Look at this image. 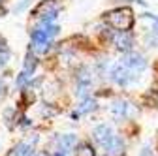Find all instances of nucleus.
<instances>
[{
  "label": "nucleus",
  "instance_id": "f257e3e1",
  "mask_svg": "<svg viewBox=\"0 0 158 156\" xmlns=\"http://www.w3.org/2000/svg\"><path fill=\"white\" fill-rule=\"evenodd\" d=\"M58 25L55 23H40L32 32H30V40H32V45L38 53H47L53 38L58 34Z\"/></svg>",
  "mask_w": 158,
  "mask_h": 156
},
{
  "label": "nucleus",
  "instance_id": "f03ea898",
  "mask_svg": "<svg viewBox=\"0 0 158 156\" xmlns=\"http://www.w3.org/2000/svg\"><path fill=\"white\" fill-rule=\"evenodd\" d=\"M106 21L117 30L130 32L134 27V11L130 8H117L106 15Z\"/></svg>",
  "mask_w": 158,
  "mask_h": 156
},
{
  "label": "nucleus",
  "instance_id": "7ed1b4c3",
  "mask_svg": "<svg viewBox=\"0 0 158 156\" xmlns=\"http://www.w3.org/2000/svg\"><path fill=\"white\" fill-rule=\"evenodd\" d=\"M107 77L117 83L118 87H128L130 83H134L137 77H135V72H132L130 68H126L123 62H117V64H111L109 70H107Z\"/></svg>",
  "mask_w": 158,
  "mask_h": 156
},
{
  "label": "nucleus",
  "instance_id": "20e7f679",
  "mask_svg": "<svg viewBox=\"0 0 158 156\" xmlns=\"http://www.w3.org/2000/svg\"><path fill=\"white\" fill-rule=\"evenodd\" d=\"M126 68H130L132 72L135 73H141L145 68H147V60L141 53H135V51H130V53H124L123 55V60H121Z\"/></svg>",
  "mask_w": 158,
  "mask_h": 156
},
{
  "label": "nucleus",
  "instance_id": "39448f33",
  "mask_svg": "<svg viewBox=\"0 0 158 156\" xmlns=\"http://www.w3.org/2000/svg\"><path fill=\"white\" fill-rule=\"evenodd\" d=\"M111 40L115 43V47L118 51H123V53H130L132 47H134V38L130 32H124V30H118L117 34L111 36Z\"/></svg>",
  "mask_w": 158,
  "mask_h": 156
},
{
  "label": "nucleus",
  "instance_id": "423d86ee",
  "mask_svg": "<svg viewBox=\"0 0 158 156\" xmlns=\"http://www.w3.org/2000/svg\"><path fill=\"white\" fill-rule=\"evenodd\" d=\"M92 135H94V141L100 143V145L104 147V145H107V143L111 141V138H113V130H111L109 124H98V126L94 128Z\"/></svg>",
  "mask_w": 158,
  "mask_h": 156
},
{
  "label": "nucleus",
  "instance_id": "0eeeda50",
  "mask_svg": "<svg viewBox=\"0 0 158 156\" xmlns=\"http://www.w3.org/2000/svg\"><path fill=\"white\" fill-rule=\"evenodd\" d=\"M104 150L109 156H121L124 152V139L121 138V135H113L111 141L107 145H104Z\"/></svg>",
  "mask_w": 158,
  "mask_h": 156
},
{
  "label": "nucleus",
  "instance_id": "6e6552de",
  "mask_svg": "<svg viewBox=\"0 0 158 156\" xmlns=\"http://www.w3.org/2000/svg\"><path fill=\"white\" fill-rule=\"evenodd\" d=\"M111 113H113V117L117 121H123L130 115V104L126 100H115L111 104Z\"/></svg>",
  "mask_w": 158,
  "mask_h": 156
},
{
  "label": "nucleus",
  "instance_id": "1a4fd4ad",
  "mask_svg": "<svg viewBox=\"0 0 158 156\" xmlns=\"http://www.w3.org/2000/svg\"><path fill=\"white\" fill-rule=\"evenodd\" d=\"M56 145H58V152L66 154L70 149H73L75 145H79V143H77V135H73V133H64V135H60V138H56Z\"/></svg>",
  "mask_w": 158,
  "mask_h": 156
},
{
  "label": "nucleus",
  "instance_id": "9d476101",
  "mask_svg": "<svg viewBox=\"0 0 158 156\" xmlns=\"http://www.w3.org/2000/svg\"><path fill=\"white\" fill-rule=\"evenodd\" d=\"M11 156H34V150L28 143H17L11 150Z\"/></svg>",
  "mask_w": 158,
  "mask_h": 156
},
{
  "label": "nucleus",
  "instance_id": "9b49d317",
  "mask_svg": "<svg viewBox=\"0 0 158 156\" xmlns=\"http://www.w3.org/2000/svg\"><path fill=\"white\" fill-rule=\"evenodd\" d=\"M36 66H38L36 55H34L32 51H28V53H27V58H25V68H23V72H27L28 75H32L34 70H36Z\"/></svg>",
  "mask_w": 158,
  "mask_h": 156
},
{
  "label": "nucleus",
  "instance_id": "f8f14e48",
  "mask_svg": "<svg viewBox=\"0 0 158 156\" xmlns=\"http://www.w3.org/2000/svg\"><path fill=\"white\" fill-rule=\"evenodd\" d=\"M98 105H96V100L94 98H85L81 104H79V107H77V111L79 113H90V111H94Z\"/></svg>",
  "mask_w": 158,
  "mask_h": 156
},
{
  "label": "nucleus",
  "instance_id": "ddd939ff",
  "mask_svg": "<svg viewBox=\"0 0 158 156\" xmlns=\"http://www.w3.org/2000/svg\"><path fill=\"white\" fill-rule=\"evenodd\" d=\"M75 156H96L92 145L89 143H79L77 145V150H75Z\"/></svg>",
  "mask_w": 158,
  "mask_h": 156
},
{
  "label": "nucleus",
  "instance_id": "4468645a",
  "mask_svg": "<svg viewBox=\"0 0 158 156\" xmlns=\"http://www.w3.org/2000/svg\"><path fill=\"white\" fill-rule=\"evenodd\" d=\"M15 85H17V88H25V87H28V85H30V75H28L27 72H21V73L17 75Z\"/></svg>",
  "mask_w": 158,
  "mask_h": 156
},
{
  "label": "nucleus",
  "instance_id": "2eb2a0df",
  "mask_svg": "<svg viewBox=\"0 0 158 156\" xmlns=\"http://www.w3.org/2000/svg\"><path fill=\"white\" fill-rule=\"evenodd\" d=\"M143 17H147V19H152V34H156L158 36V17L156 15H151V13H143Z\"/></svg>",
  "mask_w": 158,
  "mask_h": 156
},
{
  "label": "nucleus",
  "instance_id": "dca6fc26",
  "mask_svg": "<svg viewBox=\"0 0 158 156\" xmlns=\"http://www.w3.org/2000/svg\"><path fill=\"white\" fill-rule=\"evenodd\" d=\"M30 2H32V0H23V4H19V6H15V10H13V11H15V13H19V11H23V10H25V8H27V6H28Z\"/></svg>",
  "mask_w": 158,
  "mask_h": 156
},
{
  "label": "nucleus",
  "instance_id": "f3484780",
  "mask_svg": "<svg viewBox=\"0 0 158 156\" xmlns=\"http://www.w3.org/2000/svg\"><path fill=\"white\" fill-rule=\"evenodd\" d=\"M0 51H8V47H6V40L2 36H0Z\"/></svg>",
  "mask_w": 158,
  "mask_h": 156
},
{
  "label": "nucleus",
  "instance_id": "a211bd4d",
  "mask_svg": "<svg viewBox=\"0 0 158 156\" xmlns=\"http://www.w3.org/2000/svg\"><path fill=\"white\" fill-rule=\"evenodd\" d=\"M141 156H149V147H145V149H143V152H141Z\"/></svg>",
  "mask_w": 158,
  "mask_h": 156
},
{
  "label": "nucleus",
  "instance_id": "6ab92c4d",
  "mask_svg": "<svg viewBox=\"0 0 158 156\" xmlns=\"http://www.w3.org/2000/svg\"><path fill=\"white\" fill-rule=\"evenodd\" d=\"M2 90H4V83H2V79H0V94H2Z\"/></svg>",
  "mask_w": 158,
  "mask_h": 156
},
{
  "label": "nucleus",
  "instance_id": "aec40b11",
  "mask_svg": "<svg viewBox=\"0 0 158 156\" xmlns=\"http://www.w3.org/2000/svg\"><path fill=\"white\" fill-rule=\"evenodd\" d=\"M34 156H47V154H44V152H38V154H34Z\"/></svg>",
  "mask_w": 158,
  "mask_h": 156
},
{
  "label": "nucleus",
  "instance_id": "412c9836",
  "mask_svg": "<svg viewBox=\"0 0 158 156\" xmlns=\"http://www.w3.org/2000/svg\"><path fill=\"white\" fill-rule=\"evenodd\" d=\"M55 156H64V154H62V152H56V154H55Z\"/></svg>",
  "mask_w": 158,
  "mask_h": 156
},
{
  "label": "nucleus",
  "instance_id": "4be33fe9",
  "mask_svg": "<svg viewBox=\"0 0 158 156\" xmlns=\"http://www.w3.org/2000/svg\"><path fill=\"white\" fill-rule=\"evenodd\" d=\"M4 2H6V0H0V4H4Z\"/></svg>",
  "mask_w": 158,
  "mask_h": 156
}]
</instances>
